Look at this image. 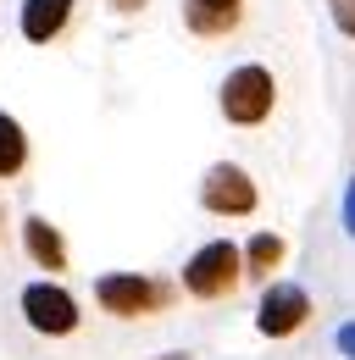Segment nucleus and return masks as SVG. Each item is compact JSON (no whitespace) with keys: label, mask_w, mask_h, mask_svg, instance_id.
Masks as SVG:
<instances>
[{"label":"nucleus","mask_w":355,"mask_h":360,"mask_svg":"<svg viewBox=\"0 0 355 360\" xmlns=\"http://www.w3.org/2000/svg\"><path fill=\"white\" fill-rule=\"evenodd\" d=\"M328 11H333V28L344 39H355V0H328Z\"/></svg>","instance_id":"nucleus-12"},{"label":"nucleus","mask_w":355,"mask_h":360,"mask_svg":"<svg viewBox=\"0 0 355 360\" xmlns=\"http://www.w3.org/2000/svg\"><path fill=\"white\" fill-rule=\"evenodd\" d=\"M94 300H100V311L106 316H150L161 311L173 294H167V283H156V277H144V271H106L100 283H94Z\"/></svg>","instance_id":"nucleus-3"},{"label":"nucleus","mask_w":355,"mask_h":360,"mask_svg":"<svg viewBox=\"0 0 355 360\" xmlns=\"http://www.w3.org/2000/svg\"><path fill=\"white\" fill-rule=\"evenodd\" d=\"M23 250L39 271H67V244H61V227H50L44 217L23 222Z\"/></svg>","instance_id":"nucleus-8"},{"label":"nucleus","mask_w":355,"mask_h":360,"mask_svg":"<svg viewBox=\"0 0 355 360\" xmlns=\"http://www.w3.org/2000/svg\"><path fill=\"white\" fill-rule=\"evenodd\" d=\"M344 233H350V238H355V183H350V188H344Z\"/></svg>","instance_id":"nucleus-14"},{"label":"nucleus","mask_w":355,"mask_h":360,"mask_svg":"<svg viewBox=\"0 0 355 360\" xmlns=\"http://www.w3.org/2000/svg\"><path fill=\"white\" fill-rule=\"evenodd\" d=\"M17 305L28 316V327L44 333V338H67V333H78V321H84V316H78V300H73L61 283H50V277H44V283H28Z\"/></svg>","instance_id":"nucleus-4"},{"label":"nucleus","mask_w":355,"mask_h":360,"mask_svg":"<svg viewBox=\"0 0 355 360\" xmlns=\"http://www.w3.org/2000/svg\"><path fill=\"white\" fill-rule=\"evenodd\" d=\"M28 167V134L11 111H0V178H17Z\"/></svg>","instance_id":"nucleus-11"},{"label":"nucleus","mask_w":355,"mask_h":360,"mask_svg":"<svg viewBox=\"0 0 355 360\" xmlns=\"http://www.w3.org/2000/svg\"><path fill=\"white\" fill-rule=\"evenodd\" d=\"M244 0H189V28L194 34H228L239 22Z\"/></svg>","instance_id":"nucleus-9"},{"label":"nucleus","mask_w":355,"mask_h":360,"mask_svg":"<svg viewBox=\"0 0 355 360\" xmlns=\"http://www.w3.org/2000/svg\"><path fill=\"white\" fill-rule=\"evenodd\" d=\"M239 255H244V277H272V271L283 266L289 244H283L278 233H256V238H250V244H244Z\"/></svg>","instance_id":"nucleus-10"},{"label":"nucleus","mask_w":355,"mask_h":360,"mask_svg":"<svg viewBox=\"0 0 355 360\" xmlns=\"http://www.w3.org/2000/svg\"><path fill=\"white\" fill-rule=\"evenodd\" d=\"M311 321V294L300 283H272L256 305V333L261 338H294Z\"/></svg>","instance_id":"nucleus-6"},{"label":"nucleus","mask_w":355,"mask_h":360,"mask_svg":"<svg viewBox=\"0 0 355 360\" xmlns=\"http://www.w3.org/2000/svg\"><path fill=\"white\" fill-rule=\"evenodd\" d=\"M333 344H339V355H344V360H355V321H344V327L333 333Z\"/></svg>","instance_id":"nucleus-13"},{"label":"nucleus","mask_w":355,"mask_h":360,"mask_svg":"<svg viewBox=\"0 0 355 360\" xmlns=\"http://www.w3.org/2000/svg\"><path fill=\"white\" fill-rule=\"evenodd\" d=\"M217 105H222V117H228L233 128H261L266 117H272V105H278L272 67H261V61L233 67V72L222 78V89H217Z\"/></svg>","instance_id":"nucleus-1"},{"label":"nucleus","mask_w":355,"mask_h":360,"mask_svg":"<svg viewBox=\"0 0 355 360\" xmlns=\"http://www.w3.org/2000/svg\"><path fill=\"white\" fill-rule=\"evenodd\" d=\"M73 6H78V0H23V11H17L23 39H28V45H50V39H61L67 22H73Z\"/></svg>","instance_id":"nucleus-7"},{"label":"nucleus","mask_w":355,"mask_h":360,"mask_svg":"<svg viewBox=\"0 0 355 360\" xmlns=\"http://www.w3.org/2000/svg\"><path fill=\"white\" fill-rule=\"evenodd\" d=\"M239 277H244V255H239V244H228V238L200 244V250L183 261V288H189L194 300H222V294H233Z\"/></svg>","instance_id":"nucleus-2"},{"label":"nucleus","mask_w":355,"mask_h":360,"mask_svg":"<svg viewBox=\"0 0 355 360\" xmlns=\"http://www.w3.org/2000/svg\"><path fill=\"white\" fill-rule=\"evenodd\" d=\"M200 205L211 211V217H250L256 205H261V188L256 178L244 172V167H233V161H217L206 183H200Z\"/></svg>","instance_id":"nucleus-5"}]
</instances>
